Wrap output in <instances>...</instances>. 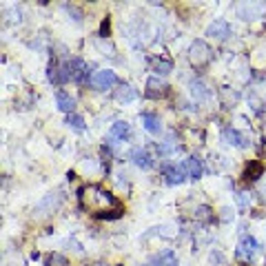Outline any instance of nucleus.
I'll return each instance as SVG.
<instances>
[{
	"label": "nucleus",
	"mask_w": 266,
	"mask_h": 266,
	"mask_svg": "<svg viewBox=\"0 0 266 266\" xmlns=\"http://www.w3.org/2000/svg\"><path fill=\"white\" fill-rule=\"evenodd\" d=\"M140 120H142V126H144L151 136H160V133H162V120H160V116H158V114H153V111H144V114H140Z\"/></svg>",
	"instance_id": "nucleus-11"
},
{
	"label": "nucleus",
	"mask_w": 266,
	"mask_h": 266,
	"mask_svg": "<svg viewBox=\"0 0 266 266\" xmlns=\"http://www.w3.org/2000/svg\"><path fill=\"white\" fill-rule=\"evenodd\" d=\"M56 102H58V109L60 111H64L66 116L69 114H74V109H76V100L71 98V94H66V91H56Z\"/></svg>",
	"instance_id": "nucleus-17"
},
{
	"label": "nucleus",
	"mask_w": 266,
	"mask_h": 266,
	"mask_svg": "<svg viewBox=\"0 0 266 266\" xmlns=\"http://www.w3.org/2000/svg\"><path fill=\"white\" fill-rule=\"evenodd\" d=\"M213 58V51L208 47L204 40H196V42H191V47H188V60H191L193 66H206L211 62Z\"/></svg>",
	"instance_id": "nucleus-2"
},
{
	"label": "nucleus",
	"mask_w": 266,
	"mask_h": 266,
	"mask_svg": "<svg viewBox=\"0 0 266 266\" xmlns=\"http://www.w3.org/2000/svg\"><path fill=\"white\" fill-rule=\"evenodd\" d=\"M96 166H98V164H96L94 160H91V162H82V168H84V171H96Z\"/></svg>",
	"instance_id": "nucleus-30"
},
{
	"label": "nucleus",
	"mask_w": 266,
	"mask_h": 266,
	"mask_svg": "<svg viewBox=\"0 0 266 266\" xmlns=\"http://www.w3.org/2000/svg\"><path fill=\"white\" fill-rule=\"evenodd\" d=\"M80 202H82V208H86V211H96V216L120 208V202L116 200V196H111L109 191H104L102 186H96V184L80 188Z\"/></svg>",
	"instance_id": "nucleus-1"
},
{
	"label": "nucleus",
	"mask_w": 266,
	"mask_h": 266,
	"mask_svg": "<svg viewBox=\"0 0 266 266\" xmlns=\"http://www.w3.org/2000/svg\"><path fill=\"white\" fill-rule=\"evenodd\" d=\"M166 94H168V84L164 82V80H160V78H149V80H146V91H144L146 98L158 100V98H164Z\"/></svg>",
	"instance_id": "nucleus-8"
},
{
	"label": "nucleus",
	"mask_w": 266,
	"mask_h": 266,
	"mask_svg": "<svg viewBox=\"0 0 266 266\" xmlns=\"http://www.w3.org/2000/svg\"><path fill=\"white\" fill-rule=\"evenodd\" d=\"M122 216V208H116V211H106V213H100V220H118Z\"/></svg>",
	"instance_id": "nucleus-24"
},
{
	"label": "nucleus",
	"mask_w": 266,
	"mask_h": 266,
	"mask_svg": "<svg viewBox=\"0 0 266 266\" xmlns=\"http://www.w3.org/2000/svg\"><path fill=\"white\" fill-rule=\"evenodd\" d=\"M146 266H178V255L173 250H162Z\"/></svg>",
	"instance_id": "nucleus-18"
},
{
	"label": "nucleus",
	"mask_w": 266,
	"mask_h": 266,
	"mask_svg": "<svg viewBox=\"0 0 266 266\" xmlns=\"http://www.w3.org/2000/svg\"><path fill=\"white\" fill-rule=\"evenodd\" d=\"M151 71H156L158 76H166L173 71V62L171 60H164V58H153L151 60Z\"/></svg>",
	"instance_id": "nucleus-21"
},
{
	"label": "nucleus",
	"mask_w": 266,
	"mask_h": 266,
	"mask_svg": "<svg viewBox=\"0 0 266 266\" xmlns=\"http://www.w3.org/2000/svg\"><path fill=\"white\" fill-rule=\"evenodd\" d=\"M91 266H109V264H102V262H98V264H91Z\"/></svg>",
	"instance_id": "nucleus-31"
},
{
	"label": "nucleus",
	"mask_w": 266,
	"mask_h": 266,
	"mask_svg": "<svg viewBox=\"0 0 266 266\" xmlns=\"http://www.w3.org/2000/svg\"><path fill=\"white\" fill-rule=\"evenodd\" d=\"M129 136H131L129 122H122V120H118L116 124L111 126V131H109V140H120V142H124V140H129Z\"/></svg>",
	"instance_id": "nucleus-16"
},
{
	"label": "nucleus",
	"mask_w": 266,
	"mask_h": 266,
	"mask_svg": "<svg viewBox=\"0 0 266 266\" xmlns=\"http://www.w3.org/2000/svg\"><path fill=\"white\" fill-rule=\"evenodd\" d=\"M235 14H238V18L242 20H260L266 16V2H240L238 7H235Z\"/></svg>",
	"instance_id": "nucleus-3"
},
{
	"label": "nucleus",
	"mask_w": 266,
	"mask_h": 266,
	"mask_svg": "<svg viewBox=\"0 0 266 266\" xmlns=\"http://www.w3.org/2000/svg\"><path fill=\"white\" fill-rule=\"evenodd\" d=\"M231 34H233L231 24H228L224 18L213 20V22L206 27V36H211V38H218V40H226V38H231Z\"/></svg>",
	"instance_id": "nucleus-7"
},
{
	"label": "nucleus",
	"mask_w": 266,
	"mask_h": 266,
	"mask_svg": "<svg viewBox=\"0 0 266 266\" xmlns=\"http://www.w3.org/2000/svg\"><path fill=\"white\" fill-rule=\"evenodd\" d=\"M222 140L226 142V144H231V146H238V149H246V146H248V138L244 136L242 131L231 129V126H226V129L222 131Z\"/></svg>",
	"instance_id": "nucleus-9"
},
{
	"label": "nucleus",
	"mask_w": 266,
	"mask_h": 266,
	"mask_svg": "<svg viewBox=\"0 0 266 266\" xmlns=\"http://www.w3.org/2000/svg\"><path fill=\"white\" fill-rule=\"evenodd\" d=\"M262 171H264L262 162H250L246 166V171H244V178H246V180H258V178L262 176Z\"/></svg>",
	"instance_id": "nucleus-23"
},
{
	"label": "nucleus",
	"mask_w": 266,
	"mask_h": 266,
	"mask_svg": "<svg viewBox=\"0 0 266 266\" xmlns=\"http://www.w3.org/2000/svg\"><path fill=\"white\" fill-rule=\"evenodd\" d=\"M109 18H104L102 20V24H100V38H106V36H109Z\"/></svg>",
	"instance_id": "nucleus-27"
},
{
	"label": "nucleus",
	"mask_w": 266,
	"mask_h": 266,
	"mask_svg": "<svg viewBox=\"0 0 266 266\" xmlns=\"http://www.w3.org/2000/svg\"><path fill=\"white\" fill-rule=\"evenodd\" d=\"M64 9H66L69 14H74V16H76V22H82V14H80L78 9L74 7V4H64Z\"/></svg>",
	"instance_id": "nucleus-26"
},
{
	"label": "nucleus",
	"mask_w": 266,
	"mask_h": 266,
	"mask_svg": "<svg viewBox=\"0 0 266 266\" xmlns=\"http://www.w3.org/2000/svg\"><path fill=\"white\" fill-rule=\"evenodd\" d=\"M49 266H66V260L62 255H51L49 258Z\"/></svg>",
	"instance_id": "nucleus-25"
},
{
	"label": "nucleus",
	"mask_w": 266,
	"mask_h": 266,
	"mask_svg": "<svg viewBox=\"0 0 266 266\" xmlns=\"http://www.w3.org/2000/svg\"><path fill=\"white\" fill-rule=\"evenodd\" d=\"M58 204H60V196L54 198V193H51V196H47V198L42 200V202L38 204V206L34 208V216L42 218V216H47V213H54L56 208H58Z\"/></svg>",
	"instance_id": "nucleus-13"
},
{
	"label": "nucleus",
	"mask_w": 266,
	"mask_h": 266,
	"mask_svg": "<svg viewBox=\"0 0 266 266\" xmlns=\"http://www.w3.org/2000/svg\"><path fill=\"white\" fill-rule=\"evenodd\" d=\"M238 204H240V206H246V204H248V193H238Z\"/></svg>",
	"instance_id": "nucleus-29"
},
{
	"label": "nucleus",
	"mask_w": 266,
	"mask_h": 266,
	"mask_svg": "<svg viewBox=\"0 0 266 266\" xmlns=\"http://www.w3.org/2000/svg\"><path fill=\"white\" fill-rule=\"evenodd\" d=\"M66 71H69V78L74 80V82H84V80L89 78V66H86L84 60H80V58L66 60Z\"/></svg>",
	"instance_id": "nucleus-5"
},
{
	"label": "nucleus",
	"mask_w": 266,
	"mask_h": 266,
	"mask_svg": "<svg viewBox=\"0 0 266 266\" xmlns=\"http://www.w3.org/2000/svg\"><path fill=\"white\" fill-rule=\"evenodd\" d=\"M66 124H69L76 133H84V129H86L84 118L78 116V114H69V116H66Z\"/></svg>",
	"instance_id": "nucleus-22"
},
{
	"label": "nucleus",
	"mask_w": 266,
	"mask_h": 266,
	"mask_svg": "<svg viewBox=\"0 0 266 266\" xmlns=\"http://www.w3.org/2000/svg\"><path fill=\"white\" fill-rule=\"evenodd\" d=\"M49 80L54 84H66L69 82V71H66V64H51L49 66Z\"/></svg>",
	"instance_id": "nucleus-14"
},
{
	"label": "nucleus",
	"mask_w": 266,
	"mask_h": 266,
	"mask_svg": "<svg viewBox=\"0 0 266 266\" xmlns=\"http://www.w3.org/2000/svg\"><path fill=\"white\" fill-rule=\"evenodd\" d=\"M162 173H164L168 184H182L184 180H186V176H188L184 164H166L164 168H162Z\"/></svg>",
	"instance_id": "nucleus-10"
},
{
	"label": "nucleus",
	"mask_w": 266,
	"mask_h": 266,
	"mask_svg": "<svg viewBox=\"0 0 266 266\" xmlns=\"http://www.w3.org/2000/svg\"><path fill=\"white\" fill-rule=\"evenodd\" d=\"M196 213H198L200 220H208V213H211V208H208V206H200Z\"/></svg>",
	"instance_id": "nucleus-28"
},
{
	"label": "nucleus",
	"mask_w": 266,
	"mask_h": 266,
	"mask_svg": "<svg viewBox=\"0 0 266 266\" xmlns=\"http://www.w3.org/2000/svg\"><path fill=\"white\" fill-rule=\"evenodd\" d=\"M114 98L118 100V102H133V100H138V91L133 89L131 84H120L118 89L114 91Z\"/></svg>",
	"instance_id": "nucleus-19"
},
{
	"label": "nucleus",
	"mask_w": 266,
	"mask_h": 266,
	"mask_svg": "<svg viewBox=\"0 0 266 266\" xmlns=\"http://www.w3.org/2000/svg\"><path fill=\"white\" fill-rule=\"evenodd\" d=\"M191 96H193L196 102H204V100L211 98V89H208V84L204 82V80L198 78V80L191 82Z\"/></svg>",
	"instance_id": "nucleus-15"
},
{
	"label": "nucleus",
	"mask_w": 266,
	"mask_h": 266,
	"mask_svg": "<svg viewBox=\"0 0 266 266\" xmlns=\"http://www.w3.org/2000/svg\"><path fill=\"white\" fill-rule=\"evenodd\" d=\"M131 160H133V164L140 166V168H144V171L153 168V158H151V153L146 151V149H142V146H136V149L131 151Z\"/></svg>",
	"instance_id": "nucleus-12"
},
{
	"label": "nucleus",
	"mask_w": 266,
	"mask_h": 266,
	"mask_svg": "<svg viewBox=\"0 0 266 266\" xmlns=\"http://www.w3.org/2000/svg\"><path fill=\"white\" fill-rule=\"evenodd\" d=\"M260 248V244L255 242L253 238H246L244 235L242 240H240V244H238V250H235V255H238V260H242V262H250L253 260V255H255V250Z\"/></svg>",
	"instance_id": "nucleus-6"
},
{
	"label": "nucleus",
	"mask_w": 266,
	"mask_h": 266,
	"mask_svg": "<svg viewBox=\"0 0 266 266\" xmlns=\"http://www.w3.org/2000/svg\"><path fill=\"white\" fill-rule=\"evenodd\" d=\"M184 166H186V173L188 178H193V180H200L204 173V166H202V160H200L198 156H191L186 162H184Z\"/></svg>",
	"instance_id": "nucleus-20"
},
{
	"label": "nucleus",
	"mask_w": 266,
	"mask_h": 266,
	"mask_svg": "<svg viewBox=\"0 0 266 266\" xmlns=\"http://www.w3.org/2000/svg\"><path fill=\"white\" fill-rule=\"evenodd\" d=\"M89 82H91V86H94V89L106 91V89H114V86L120 82V80H118L116 71H111V69H100V71H96V74L91 76Z\"/></svg>",
	"instance_id": "nucleus-4"
}]
</instances>
